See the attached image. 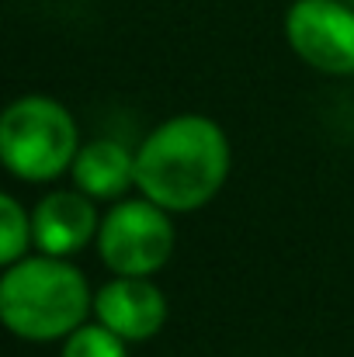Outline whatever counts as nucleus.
Wrapping results in <instances>:
<instances>
[{
  "instance_id": "nucleus-1",
  "label": "nucleus",
  "mask_w": 354,
  "mask_h": 357,
  "mask_svg": "<svg viewBox=\"0 0 354 357\" xmlns=\"http://www.w3.org/2000/svg\"><path fill=\"white\" fill-rule=\"evenodd\" d=\"M230 177V139L205 115L156 125L135 153V188L167 212H195Z\"/></svg>"
},
{
  "instance_id": "nucleus-2",
  "label": "nucleus",
  "mask_w": 354,
  "mask_h": 357,
  "mask_svg": "<svg viewBox=\"0 0 354 357\" xmlns=\"http://www.w3.org/2000/svg\"><path fill=\"white\" fill-rule=\"evenodd\" d=\"M91 309L87 278L63 257L17 260L0 278V316L21 340H56L84 326Z\"/></svg>"
},
{
  "instance_id": "nucleus-3",
  "label": "nucleus",
  "mask_w": 354,
  "mask_h": 357,
  "mask_svg": "<svg viewBox=\"0 0 354 357\" xmlns=\"http://www.w3.org/2000/svg\"><path fill=\"white\" fill-rule=\"evenodd\" d=\"M77 149V125L52 98H21L0 119V160L21 181L59 177Z\"/></svg>"
},
{
  "instance_id": "nucleus-4",
  "label": "nucleus",
  "mask_w": 354,
  "mask_h": 357,
  "mask_svg": "<svg viewBox=\"0 0 354 357\" xmlns=\"http://www.w3.org/2000/svg\"><path fill=\"white\" fill-rule=\"evenodd\" d=\"M98 250L115 274L149 278L174 253V222L167 219V208L149 198L121 202L98 229Z\"/></svg>"
},
{
  "instance_id": "nucleus-5",
  "label": "nucleus",
  "mask_w": 354,
  "mask_h": 357,
  "mask_svg": "<svg viewBox=\"0 0 354 357\" xmlns=\"http://www.w3.org/2000/svg\"><path fill=\"white\" fill-rule=\"evenodd\" d=\"M288 45L320 73H354V7L348 0H295L285 17Z\"/></svg>"
},
{
  "instance_id": "nucleus-6",
  "label": "nucleus",
  "mask_w": 354,
  "mask_h": 357,
  "mask_svg": "<svg viewBox=\"0 0 354 357\" xmlns=\"http://www.w3.org/2000/svg\"><path fill=\"white\" fill-rule=\"evenodd\" d=\"M94 312L121 340H149L167 323V298L149 278L118 274L94 295Z\"/></svg>"
},
{
  "instance_id": "nucleus-7",
  "label": "nucleus",
  "mask_w": 354,
  "mask_h": 357,
  "mask_svg": "<svg viewBox=\"0 0 354 357\" xmlns=\"http://www.w3.org/2000/svg\"><path fill=\"white\" fill-rule=\"evenodd\" d=\"M87 198L91 195H84V191H52L38 202V208L31 215V236L42 253L70 257L94 239L101 226H98L94 205Z\"/></svg>"
},
{
  "instance_id": "nucleus-8",
  "label": "nucleus",
  "mask_w": 354,
  "mask_h": 357,
  "mask_svg": "<svg viewBox=\"0 0 354 357\" xmlns=\"http://www.w3.org/2000/svg\"><path fill=\"white\" fill-rule=\"evenodd\" d=\"M73 181L91 198H118L135 184V153L121 142L94 139L73 156Z\"/></svg>"
},
{
  "instance_id": "nucleus-9",
  "label": "nucleus",
  "mask_w": 354,
  "mask_h": 357,
  "mask_svg": "<svg viewBox=\"0 0 354 357\" xmlns=\"http://www.w3.org/2000/svg\"><path fill=\"white\" fill-rule=\"evenodd\" d=\"M28 243H35L28 212L21 208V202L14 195H3L0 198V264L3 267L17 264L24 257Z\"/></svg>"
},
{
  "instance_id": "nucleus-10",
  "label": "nucleus",
  "mask_w": 354,
  "mask_h": 357,
  "mask_svg": "<svg viewBox=\"0 0 354 357\" xmlns=\"http://www.w3.org/2000/svg\"><path fill=\"white\" fill-rule=\"evenodd\" d=\"M63 357H128V354H125V340L118 337L115 330L98 323V326H77L66 337Z\"/></svg>"
},
{
  "instance_id": "nucleus-11",
  "label": "nucleus",
  "mask_w": 354,
  "mask_h": 357,
  "mask_svg": "<svg viewBox=\"0 0 354 357\" xmlns=\"http://www.w3.org/2000/svg\"><path fill=\"white\" fill-rule=\"evenodd\" d=\"M348 3H351V7H354V0H348Z\"/></svg>"
}]
</instances>
